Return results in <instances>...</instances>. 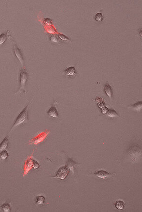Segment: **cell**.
<instances>
[{"label":"cell","mask_w":142,"mask_h":212,"mask_svg":"<svg viewBox=\"0 0 142 212\" xmlns=\"http://www.w3.org/2000/svg\"><path fill=\"white\" fill-rule=\"evenodd\" d=\"M8 137L6 136L2 141L0 144V152L4 150H5L6 148L7 147V146L8 145Z\"/></svg>","instance_id":"obj_10"},{"label":"cell","mask_w":142,"mask_h":212,"mask_svg":"<svg viewBox=\"0 0 142 212\" xmlns=\"http://www.w3.org/2000/svg\"><path fill=\"white\" fill-rule=\"evenodd\" d=\"M70 169L68 166H65L61 167L58 171L57 174L53 178H57L61 180L65 179L69 174Z\"/></svg>","instance_id":"obj_3"},{"label":"cell","mask_w":142,"mask_h":212,"mask_svg":"<svg viewBox=\"0 0 142 212\" xmlns=\"http://www.w3.org/2000/svg\"><path fill=\"white\" fill-rule=\"evenodd\" d=\"M104 91L107 95L111 99H112V88L110 85V84L107 82L104 86Z\"/></svg>","instance_id":"obj_8"},{"label":"cell","mask_w":142,"mask_h":212,"mask_svg":"<svg viewBox=\"0 0 142 212\" xmlns=\"http://www.w3.org/2000/svg\"><path fill=\"white\" fill-rule=\"evenodd\" d=\"M94 174L96 175V176H97L98 177L102 179H104L107 177H112V174L104 170H100L98 172H96Z\"/></svg>","instance_id":"obj_6"},{"label":"cell","mask_w":142,"mask_h":212,"mask_svg":"<svg viewBox=\"0 0 142 212\" xmlns=\"http://www.w3.org/2000/svg\"><path fill=\"white\" fill-rule=\"evenodd\" d=\"M33 161L34 160H32V159L30 158L29 159L27 162L25 163V170H24V173L25 174H26V173H27L30 169L33 166Z\"/></svg>","instance_id":"obj_9"},{"label":"cell","mask_w":142,"mask_h":212,"mask_svg":"<svg viewBox=\"0 0 142 212\" xmlns=\"http://www.w3.org/2000/svg\"><path fill=\"white\" fill-rule=\"evenodd\" d=\"M8 156V153L5 150H4L0 152V159L1 160L6 159Z\"/></svg>","instance_id":"obj_18"},{"label":"cell","mask_w":142,"mask_h":212,"mask_svg":"<svg viewBox=\"0 0 142 212\" xmlns=\"http://www.w3.org/2000/svg\"><path fill=\"white\" fill-rule=\"evenodd\" d=\"M107 115L108 117H110V118L119 117V116H118L117 113L115 110H112V109L109 110L107 113Z\"/></svg>","instance_id":"obj_11"},{"label":"cell","mask_w":142,"mask_h":212,"mask_svg":"<svg viewBox=\"0 0 142 212\" xmlns=\"http://www.w3.org/2000/svg\"><path fill=\"white\" fill-rule=\"evenodd\" d=\"M44 22L46 24L48 25H51L52 23H51V20L50 19H48V18H46L44 20Z\"/></svg>","instance_id":"obj_21"},{"label":"cell","mask_w":142,"mask_h":212,"mask_svg":"<svg viewBox=\"0 0 142 212\" xmlns=\"http://www.w3.org/2000/svg\"><path fill=\"white\" fill-rule=\"evenodd\" d=\"M28 73L25 71L24 68H22L20 71V89H19L18 91L17 92L18 93H21V92H25V87L26 83L28 80Z\"/></svg>","instance_id":"obj_2"},{"label":"cell","mask_w":142,"mask_h":212,"mask_svg":"<svg viewBox=\"0 0 142 212\" xmlns=\"http://www.w3.org/2000/svg\"><path fill=\"white\" fill-rule=\"evenodd\" d=\"M0 208L1 209L3 212H10V211H11V208H10V206L9 204L8 203H6L3 204L0 207Z\"/></svg>","instance_id":"obj_14"},{"label":"cell","mask_w":142,"mask_h":212,"mask_svg":"<svg viewBox=\"0 0 142 212\" xmlns=\"http://www.w3.org/2000/svg\"><path fill=\"white\" fill-rule=\"evenodd\" d=\"M115 207L118 210H123L125 206L124 202L121 201H118L115 202Z\"/></svg>","instance_id":"obj_12"},{"label":"cell","mask_w":142,"mask_h":212,"mask_svg":"<svg viewBox=\"0 0 142 212\" xmlns=\"http://www.w3.org/2000/svg\"><path fill=\"white\" fill-rule=\"evenodd\" d=\"M39 167V165L37 163V162L36 161L34 160V161H33V167L35 169H37V168H38Z\"/></svg>","instance_id":"obj_22"},{"label":"cell","mask_w":142,"mask_h":212,"mask_svg":"<svg viewBox=\"0 0 142 212\" xmlns=\"http://www.w3.org/2000/svg\"><path fill=\"white\" fill-rule=\"evenodd\" d=\"M8 35V32L6 33H2L0 35V45H2L6 40Z\"/></svg>","instance_id":"obj_16"},{"label":"cell","mask_w":142,"mask_h":212,"mask_svg":"<svg viewBox=\"0 0 142 212\" xmlns=\"http://www.w3.org/2000/svg\"><path fill=\"white\" fill-rule=\"evenodd\" d=\"M47 114L50 116L51 117L53 118H59V114L58 113L57 110L55 106L52 105L51 107L50 108L49 111L47 112Z\"/></svg>","instance_id":"obj_5"},{"label":"cell","mask_w":142,"mask_h":212,"mask_svg":"<svg viewBox=\"0 0 142 212\" xmlns=\"http://www.w3.org/2000/svg\"><path fill=\"white\" fill-rule=\"evenodd\" d=\"M45 198L42 196H37L36 198V202L37 204H43L45 202Z\"/></svg>","instance_id":"obj_15"},{"label":"cell","mask_w":142,"mask_h":212,"mask_svg":"<svg viewBox=\"0 0 142 212\" xmlns=\"http://www.w3.org/2000/svg\"><path fill=\"white\" fill-rule=\"evenodd\" d=\"M95 20L97 22H101L102 21L103 19V15L101 13H98L97 14H96V15L95 16Z\"/></svg>","instance_id":"obj_17"},{"label":"cell","mask_w":142,"mask_h":212,"mask_svg":"<svg viewBox=\"0 0 142 212\" xmlns=\"http://www.w3.org/2000/svg\"><path fill=\"white\" fill-rule=\"evenodd\" d=\"M65 73L68 76L74 77L77 76V73L75 67H71L67 68L65 70Z\"/></svg>","instance_id":"obj_7"},{"label":"cell","mask_w":142,"mask_h":212,"mask_svg":"<svg viewBox=\"0 0 142 212\" xmlns=\"http://www.w3.org/2000/svg\"><path fill=\"white\" fill-rule=\"evenodd\" d=\"M142 101H139V102H136L134 105H132L131 107L133 109H134L135 111H141V110L142 109Z\"/></svg>","instance_id":"obj_13"},{"label":"cell","mask_w":142,"mask_h":212,"mask_svg":"<svg viewBox=\"0 0 142 212\" xmlns=\"http://www.w3.org/2000/svg\"><path fill=\"white\" fill-rule=\"evenodd\" d=\"M31 102H32V101H31L29 103V104L27 105V106L22 110V111L18 116L17 118L16 119V121H15V123H14L13 127H12V128L10 130V132H11L14 129H15V128H16L17 127H18L20 125L28 121V113H27L28 108L29 106L30 105Z\"/></svg>","instance_id":"obj_1"},{"label":"cell","mask_w":142,"mask_h":212,"mask_svg":"<svg viewBox=\"0 0 142 212\" xmlns=\"http://www.w3.org/2000/svg\"><path fill=\"white\" fill-rule=\"evenodd\" d=\"M14 53H15L16 56H17V57L18 58V59H19V60L20 62L21 65H22V66L23 67V64H24V59H23L22 54L20 52V50L18 48L17 46L15 44L14 46Z\"/></svg>","instance_id":"obj_4"},{"label":"cell","mask_w":142,"mask_h":212,"mask_svg":"<svg viewBox=\"0 0 142 212\" xmlns=\"http://www.w3.org/2000/svg\"><path fill=\"white\" fill-rule=\"evenodd\" d=\"M50 39L51 41L55 42H58L59 41V39L58 37L54 34H51L50 36Z\"/></svg>","instance_id":"obj_20"},{"label":"cell","mask_w":142,"mask_h":212,"mask_svg":"<svg viewBox=\"0 0 142 212\" xmlns=\"http://www.w3.org/2000/svg\"><path fill=\"white\" fill-rule=\"evenodd\" d=\"M58 37L62 40L64 41H71V40H70L66 35H65V34H61V33H59L58 34Z\"/></svg>","instance_id":"obj_19"}]
</instances>
